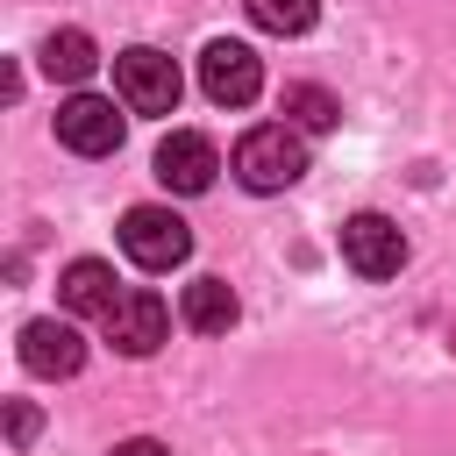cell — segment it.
I'll use <instances>...</instances> for the list:
<instances>
[{"label":"cell","mask_w":456,"mask_h":456,"mask_svg":"<svg viewBox=\"0 0 456 456\" xmlns=\"http://www.w3.org/2000/svg\"><path fill=\"white\" fill-rule=\"evenodd\" d=\"M228 164H235V178H242L249 192H285V185L306 178V142H299L292 121H264V128H249V135L235 142Z\"/></svg>","instance_id":"1"},{"label":"cell","mask_w":456,"mask_h":456,"mask_svg":"<svg viewBox=\"0 0 456 456\" xmlns=\"http://www.w3.org/2000/svg\"><path fill=\"white\" fill-rule=\"evenodd\" d=\"M114 93H121V107H128V114H178L185 78H178V64H171L164 50L128 43V50L114 57Z\"/></svg>","instance_id":"2"},{"label":"cell","mask_w":456,"mask_h":456,"mask_svg":"<svg viewBox=\"0 0 456 456\" xmlns=\"http://www.w3.org/2000/svg\"><path fill=\"white\" fill-rule=\"evenodd\" d=\"M121 256L142 271H178L192 256V228L171 207H128L121 214Z\"/></svg>","instance_id":"3"},{"label":"cell","mask_w":456,"mask_h":456,"mask_svg":"<svg viewBox=\"0 0 456 456\" xmlns=\"http://www.w3.org/2000/svg\"><path fill=\"white\" fill-rule=\"evenodd\" d=\"M200 93H207L214 107H249V100L264 93V64H256V50L235 43V36H214V43L200 50Z\"/></svg>","instance_id":"4"},{"label":"cell","mask_w":456,"mask_h":456,"mask_svg":"<svg viewBox=\"0 0 456 456\" xmlns=\"http://www.w3.org/2000/svg\"><path fill=\"white\" fill-rule=\"evenodd\" d=\"M121 114H114V100H100V93H71L64 107H57V142L71 150V157H114L121 150Z\"/></svg>","instance_id":"5"},{"label":"cell","mask_w":456,"mask_h":456,"mask_svg":"<svg viewBox=\"0 0 456 456\" xmlns=\"http://www.w3.org/2000/svg\"><path fill=\"white\" fill-rule=\"evenodd\" d=\"M342 264H349L356 278H392V271L406 264L399 221H385V214H349V221H342Z\"/></svg>","instance_id":"6"},{"label":"cell","mask_w":456,"mask_h":456,"mask_svg":"<svg viewBox=\"0 0 456 456\" xmlns=\"http://www.w3.org/2000/svg\"><path fill=\"white\" fill-rule=\"evenodd\" d=\"M100 328H107V342H114L121 356H157L164 335H171V306H164L150 285H135V292H121V306H114Z\"/></svg>","instance_id":"7"},{"label":"cell","mask_w":456,"mask_h":456,"mask_svg":"<svg viewBox=\"0 0 456 456\" xmlns=\"http://www.w3.org/2000/svg\"><path fill=\"white\" fill-rule=\"evenodd\" d=\"M78 363H86V335L71 321L43 314V321L21 328V370L28 378H78Z\"/></svg>","instance_id":"8"},{"label":"cell","mask_w":456,"mask_h":456,"mask_svg":"<svg viewBox=\"0 0 456 456\" xmlns=\"http://www.w3.org/2000/svg\"><path fill=\"white\" fill-rule=\"evenodd\" d=\"M214 171H221V150L207 142V135H192V128H171L164 142H157V178H164V192H207L214 185Z\"/></svg>","instance_id":"9"},{"label":"cell","mask_w":456,"mask_h":456,"mask_svg":"<svg viewBox=\"0 0 456 456\" xmlns=\"http://www.w3.org/2000/svg\"><path fill=\"white\" fill-rule=\"evenodd\" d=\"M57 299H64V314H93V321H107V314L121 306L114 264H100V256H71V264L57 271Z\"/></svg>","instance_id":"10"},{"label":"cell","mask_w":456,"mask_h":456,"mask_svg":"<svg viewBox=\"0 0 456 456\" xmlns=\"http://www.w3.org/2000/svg\"><path fill=\"white\" fill-rule=\"evenodd\" d=\"M178 314H185V328H200V335H228L242 306H235L228 278H192V285H185V299H178Z\"/></svg>","instance_id":"11"},{"label":"cell","mask_w":456,"mask_h":456,"mask_svg":"<svg viewBox=\"0 0 456 456\" xmlns=\"http://www.w3.org/2000/svg\"><path fill=\"white\" fill-rule=\"evenodd\" d=\"M36 57H43V71H50V78H64V86H86V78H93V64H100V50H93V36H86V28H50Z\"/></svg>","instance_id":"12"},{"label":"cell","mask_w":456,"mask_h":456,"mask_svg":"<svg viewBox=\"0 0 456 456\" xmlns=\"http://www.w3.org/2000/svg\"><path fill=\"white\" fill-rule=\"evenodd\" d=\"M285 114H292V128H314V135H321V128L342 121V100H335L328 86H306V78H299V86H285Z\"/></svg>","instance_id":"13"},{"label":"cell","mask_w":456,"mask_h":456,"mask_svg":"<svg viewBox=\"0 0 456 456\" xmlns=\"http://www.w3.org/2000/svg\"><path fill=\"white\" fill-rule=\"evenodd\" d=\"M242 7H249V21L264 36H306L314 14H321V0H242Z\"/></svg>","instance_id":"14"},{"label":"cell","mask_w":456,"mask_h":456,"mask_svg":"<svg viewBox=\"0 0 456 456\" xmlns=\"http://www.w3.org/2000/svg\"><path fill=\"white\" fill-rule=\"evenodd\" d=\"M7 435H14V449H28V442H36V406L14 399V406H7Z\"/></svg>","instance_id":"15"},{"label":"cell","mask_w":456,"mask_h":456,"mask_svg":"<svg viewBox=\"0 0 456 456\" xmlns=\"http://www.w3.org/2000/svg\"><path fill=\"white\" fill-rule=\"evenodd\" d=\"M114 456H171V449L150 442V435H128V442H114Z\"/></svg>","instance_id":"16"},{"label":"cell","mask_w":456,"mask_h":456,"mask_svg":"<svg viewBox=\"0 0 456 456\" xmlns=\"http://www.w3.org/2000/svg\"><path fill=\"white\" fill-rule=\"evenodd\" d=\"M449 349H456V321H449Z\"/></svg>","instance_id":"17"}]
</instances>
